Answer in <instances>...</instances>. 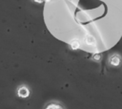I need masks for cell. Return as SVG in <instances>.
<instances>
[{
	"mask_svg": "<svg viewBox=\"0 0 122 109\" xmlns=\"http://www.w3.org/2000/svg\"><path fill=\"white\" fill-rule=\"evenodd\" d=\"M17 96L20 98H28L30 96V89L25 85L19 86L17 89Z\"/></svg>",
	"mask_w": 122,
	"mask_h": 109,
	"instance_id": "6da1fadb",
	"label": "cell"
},
{
	"mask_svg": "<svg viewBox=\"0 0 122 109\" xmlns=\"http://www.w3.org/2000/svg\"><path fill=\"white\" fill-rule=\"evenodd\" d=\"M110 63H111V65H112L114 67H117L121 63V57L118 54H112L110 57Z\"/></svg>",
	"mask_w": 122,
	"mask_h": 109,
	"instance_id": "7a4b0ae2",
	"label": "cell"
},
{
	"mask_svg": "<svg viewBox=\"0 0 122 109\" xmlns=\"http://www.w3.org/2000/svg\"><path fill=\"white\" fill-rule=\"evenodd\" d=\"M85 42H86V44H88V45H94L95 42H96V40H95V38H94L93 36L88 35V36L85 37Z\"/></svg>",
	"mask_w": 122,
	"mask_h": 109,
	"instance_id": "3957f363",
	"label": "cell"
},
{
	"mask_svg": "<svg viewBox=\"0 0 122 109\" xmlns=\"http://www.w3.org/2000/svg\"><path fill=\"white\" fill-rule=\"evenodd\" d=\"M45 109H63V107L58 103H50Z\"/></svg>",
	"mask_w": 122,
	"mask_h": 109,
	"instance_id": "277c9868",
	"label": "cell"
},
{
	"mask_svg": "<svg viewBox=\"0 0 122 109\" xmlns=\"http://www.w3.org/2000/svg\"><path fill=\"white\" fill-rule=\"evenodd\" d=\"M71 49H73V50H77V49L80 47V43H79V41L76 40V39L72 40V41L71 42Z\"/></svg>",
	"mask_w": 122,
	"mask_h": 109,
	"instance_id": "5b68a950",
	"label": "cell"
},
{
	"mask_svg": "<svg viewBox=\"0 0 122 109\" xmlns=\"http://www.w3.org/2000/svg\"><path fill=\"white\" fill-rule=\"evenodd\" d=\"M92 58H93V60H95V61H100V59H101V54H94L92 55Z\"/></svg>",
	"mask_w": 122,
	"mask_h": 109,
	"instance_id": "8992f818",
	"label": "cell"
}]
</instances>
